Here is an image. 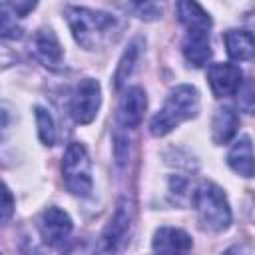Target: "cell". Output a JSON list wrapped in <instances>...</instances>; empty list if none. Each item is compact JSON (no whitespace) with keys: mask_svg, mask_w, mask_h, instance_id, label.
Wrapping results in <instances>:
<instances>
[{"mask_svg":"<svg viewBox=\"0 0 255 255\" xmlns=\"http://www.w3.org/2000/svg\"><path fill=\"white\" fill-rule=\"evenodd\" d=\"M66 22L74 40L86 50H96L104 46L116 30V18L112 14L82 6L66 8Z\"/></svg>","mask_w":255,"mask_h":255,"instance_id":"cell-1","label":"cell"},{"mask_svg":"<svg viewBox=\"0 0 255 255\" xmlns=\"http://www.w3.org/2000/svg\"><path fill=\"white\" fill-rule=\"evenodd\" d=\"M197 112H199V92H197V88H193L189 84L175 86L169 92L163 106L159 108V112L151 118L149 131H151V135L161 137V135L173 131L179 124L195 118Z\"/></svg>","mask_w":255,"mask_h":255,"instance_id":"cell-2","label":"cell"},{"mask_svg":"<svg viewBox=\"0 0 255 255\" xmlns=\"http://www.w3.org/2000/svg\"><path fill=\"white\" fill-rule=\"evenodd\" d=\"M193 205H195L199 221L205 229L219 233L231 225L229 201L219 185H215L211 181H203L193 195Z\"/></svg>","mask_w":255,"mask_h":255,"instance_id":"cell-3","label":"cell"},{"mask_svg":"<svg viewBox=\"0 0 255 255\" xmlns=\"http://www.w3.org/2000/svg\"><path fill=\"white\" fill-rule=\"evenodd\" d=\"M62 175L70 193L88 195L92 191V171L86 147L80 141H72L62 159Z\"/></svg>","mask_w":255,"mask_h":255,"instance_id":"cell-4","label":"cell"},{"mask_svg":"<svg viewBox=\"0 0 255 255\" xmlns=\"http://www.w3.org/2000/svg\"><path fill=\"white\" fill-rule=\"evenodd\" d=\"M102 104V88L94 78H84L76 86L70 100V114L76 124H90L98 116Z\"/></svg>","mask_w":255,"mask_h":255,"instance_id":"cell-5","label":"cell"},{"mask_svg":"<svg viewBox=\"0 0 255 255\" xmlns=\"http://www.w3.org/2000/svg\"><path fill=\"white\" fill-rule=\"evenodd\" d=\"M72 227H74L72 217L60 207L44 209L38 219L40 235H42L44 243H48V245H60L62 241H66L68 235L72 233Z\"/></svg>","mask_w":255,"mask_h":255,"instance_id":"cell-6","label":"cell"},{"mask_svg":"<svg viewBox=\"0 0 255 255\" xmlns=\"http://www.w3.org/2000/svg\"><path fill=\"white\" fill-rule=\"evenodd\" d=\"M207 80L215 98H229L239 92L243 72L235 64H211L207 70Z\"/></svg>","mask_w":255,"mask_h":255,"instance_id":"cell-7","label":"cell"},{"mask_svg":"<svg viewBox=\"0 0 255 255\" xmlns=\"http://www.w3.org/2000/svg\"><path fill=\"white\" fill-rule=\"evenodd\" d=\"M30 52L42 66L52 68V70L58 68L64 58L62 44L50 28H42V30L34 32V36L30 40Z\"/></svg>","mask_w":255,"mask_h":255,"instance_id":"cell-8","label":"cell"},{"mask_svg":"<svg viewBox=\"0 0 255 255\" xmlns=\"http://www.w3.org/2000/svg\"><path fill=\"white\" fill-rule=\"evenodd\" d=\"M147 108V98L145 92L139 86H131L128 88L122 98H120V106H118V120L122 124V128L126 129H133L141 124L143 114Z\"/></svg>","mask_w":255,"mask_h":255,"instance_id":"cell-9","label":"cell"},{"mask_svg":"<svg viewBox=\"0 0 255 255\" xmlns=\"http://www.w3.org/2000/svg\"><path fill=\"white\" fill-rule=\"evenodd\" d=\"M129 221H131V215H129V209L128 205L122 201L116 209V213L112 215L108 227L104 229L102 233V245L100 249L102 251H118L122 247V243L126 241L128 237V231H129Z\"/></svg>","mask_w":255,"mask_h":255,"instance_id":"cell-10","label":"cell"},{"mask_svg":"<svg viewBox=\"0 0 255 255\" xmlns=\"http://www.w3.org/2000/svg\"><path fill=\"white\" fill-rule=\"evenodd\" d=\"M191 245V237L177 227H159L151 239V249L157 253H185Z\"/></svg>","mask_w":255,"mask_h":255,"instance_id":"cell-11","label":"cell"},{"mask_svg":"<svg viewBox=\"0 0 255 255\" xmlns=\"http://www.w3.org/2000/svg\"><path fill=\"white\" fill-rule=\"evenodd\" d=\"M177 18L187 32H207L211 28V16L197 0H177Z\"/></svg>","mask_w":255,"mask_h":255,"instance_id":"cell-12","label":"cell"},{"mask_svg":"<svg viewBox=\"0 0 255 255\" xmlns=\"http://www.w3.org/2000/svg\"><path fill=\"white\" fill-rule=\"evenodd\" d=\"M181 50H183L185 60H187L191 66H195V68L205 66L207 60L211 58L209 34H207V32H187Z\"/></svg>","mask_w":255,"mask_h":255,"instance_id":"cell-13","label":"cell"},{"mask_svg":"<svg viewBox=\"0 0 255 255\" xmlns=\"http://www.w3.org/2000/svg\"><path fill=\"white\" fill-rule=\"evenodd\" d=\"M225 48L231 60L235 62H249L255 54V40L253 34L247 30H227L225 36Z\"/></svg>","mask_w":255,"mask_h":255,"instance_id":"cell-14","label":"cell"},{"mask_svg":"<svg viewBox=\"0 0 255 255\" xmlns=\"http://www.w3.org/2000/svg\"><path fill=\"white\" fill-rule=\"evenodd\" d=\"M239 126V118L231 108H219L211 120V139L217 145L229 143Z\"/></svg>","mask_w":255,"mask_h":255,"instance_id":"cell-15","label":"cell"},{"mask_svg":"<svg viewBox=\"0 0 255 255\" xmlns=\"http://www.w3.org/2000/svg\"><path fill=\"white\" fill-rule=\"evenodd\" d=\"M227 163L235 173L243 177L253 175V145L247 135H243L239 141L233 143V147L227 153Z\"/></svg>","mask_w":255,"mask_h":255,"instance_id":"cell-16","label":"cell"},{"mask_svg":"<svg viewBox=\"0 0 255 255\" xmlns=\"http://www.w3.org/2000/svg\"><path fill=\"white\" fill-rule=\"evenodd\" d=\"M128 8L135 18L153 22L163 14V0H128Z\"/></svg>","mask_w":255,"mask_h":255,"instance_id":"cell-17","label":"cell"},{"mask_svg":"<svg viewBox=\"0 0 255 255\" xmlns=\"http://www.w3.org/2000/svg\"><path fill=\"white\" fill-rule=\"evenodd\" d=\"M22 36L18 14L4 2H0V40H14Z\"/></svg>","mask_w":255,"mask_h":255,"instance_id":"cell-18","label":"cell"},{"mask_svg":"<svg viewBox=\"0 0 255 255\" xmlns=\"http://www.w3.org/2000/svg\"><path fill=\"white\" fill-rule=\"evenodd\" d=\"M34 118H36V128H38V137L44 145H54L56 143V126L54 120L50 116V112H46L44 108H36L34 110Z\"/></svg>","mask_w":255,"mask_h":255,"instance_id":"cell-19","label":"cell"},{"mask_svg":"<svg viewBox=\"0 0 255 255\" xmlns=\"http://www.w3.org/2000/svg\"><path fill=\"white\" fill-rule=\"evenodd\" d=\"M137 42H131L128 46V50L124 52V56L120 58V64H118V70H116V76H114V84L116 88H122L124 82L129 78L133 66H135V60H137Z\"/></svg>","mask_w":255,"mask_h":255,"instance_id":"cell-20","label":"cell"},{"mask_svg":"<svg viewBox=\"0 0 255 255\" xmlns=\"http://www.w3.org/2000/svg\"><path fill=\"white\" fill-rule=\"evenodd\" d=\"M14 215V197L10 189L0 181V223L10 221Z\"/></svg>","mask_w":255,"mask_h":255,"instance_id":"cell-21","label":"cell"},{"mask_svg":"<svg viewBox=\"0 0 255 255\" xmlns=\"http://www.w3.org/2000/svg\"><path fill=\"white\" fill-rule=\"evenodd\" d=\"M20 18H24V16H28L36 6H38V0H8L6 2Z\"/></svg>","mask_w":255,"mask_h":255,"instance_id":"cell-22","label":"cell"}]
</instances>
